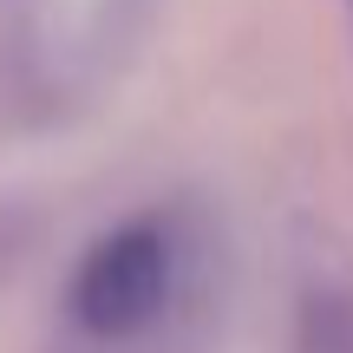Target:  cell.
Returning a JSON list of instances; mask_svg holds the SVG:
<instances>
[{
  "label": "cell",
  "mask_w": 353,
  "mask_h": 353,
  "mask_svg": "<svg viewBox=\"0 0 353 353\" xmlns=\"http://www.w3.org/2000/svg\"><path fill=\"white\" fill-rule=\"evenodd\" d=\"M176 288H183V249H176L170 223L131 216L79 255L72 281H65V314L85 341L131 347L164 327V314L176 307Z\"/></svg>",
  "instance_id": "1"
},
{
  "label": "cell",
  "mask_w": 353,
  "mask_h": 353,
  "mask_svg": "<svg viewBox=\"0 0 353 353\" xmlns=\"http://www.w3.org/2000/svg\"><path fill=\"white\" fill-rule=\"evenodd\" d=\"M288 353H353V281L347 275H321L301 288Z\"/></svg>",
  "instance_id": "2"
},
{
  "label": "cell",
  "mask_w": 353,
  "mask_h": 353,
  "mask_svg": "<svg viewBox=\"0 0 353 353\" xmlns=\"http://www.w3.org/2000/svg\"><path fill=\"white\" fill-rule=\"evenodd\" d=\"M347 20H353V0H347Z\"/></svg>",
  "instance_id": "3"
}]
</instances>
